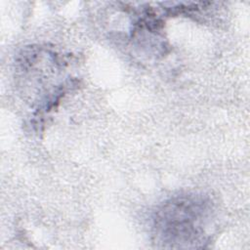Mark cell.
Segmentation results:
<instances>
[{"label":"cell","instance_id":"1","mask_svg":"<svg viewBox=\"0 0 250 250\" xmlns=\"http://www.w3.org/2000/svg\"><path fill=\"white\" fill-rule=\"evenodd\" d=\"M211 200L198 193H183L166 200L155 212L153 241L161 248H203L213 219Z\"/></svg>","mask_w":250,"mask_h":250}]
</instances>
